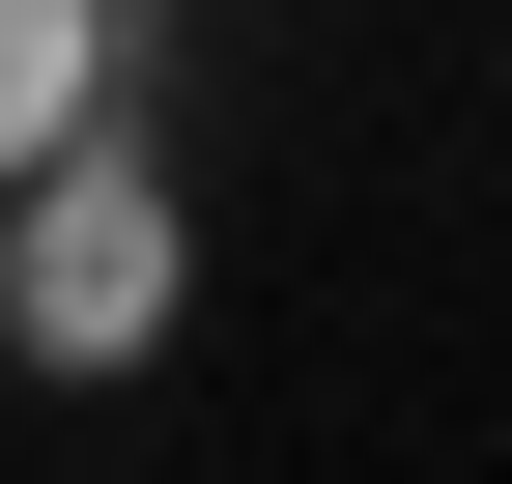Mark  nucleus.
<instances>
[{
	"label": "nucleus",
	"instance_id": "nucleus-1",
	"mask_svg": "<svg viewBox=\"0 0 512 484\" xmlns=\"http://www.w3.org/2000/svg\"><path fill=\"white\" fill-rule=\"evenodd\" d=\"M171 314H200V200H171L114 114L57 171H0V342H29V371H143Z\"/></svg>",
	"mask_w": 512,
	"mask_h": 484
},
{
	"label": "nucleus",
	"instance_id": "nucleus-2",
	"mask_svg": "<svg viewBox=\"0 0 512 484\" xmlns=\"http://www.w3.org/2000/svg\"><path fill=\"white\" fill-rule=\"evenodd\" d=\"M114 114V0H0V171H57Z\"/></svg>",
	"mask_w": 512,
	"mask_h": 484
}]
</instances>
